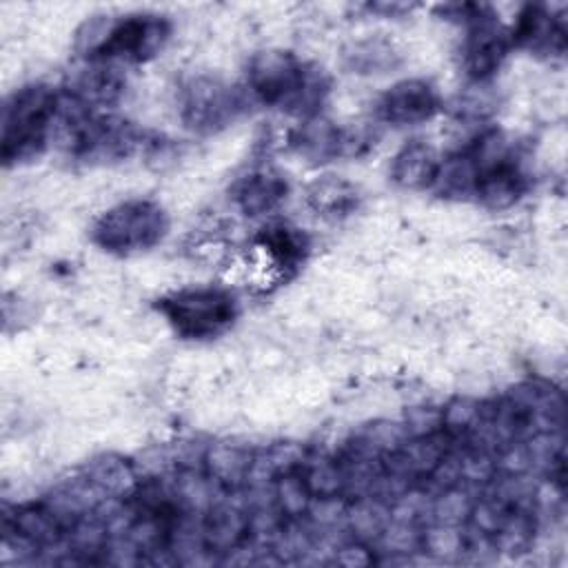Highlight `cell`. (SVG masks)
Returning <instances> with one entry per match:
<instances>
[{
  "mask_svg": "<svg viewBox=\"0 0 568 568\" xmlns=\"http://www.w3.org/2000/svg\"><path fill=\"white\" fill-rule=\"evenodd\" d=\"M246 84L255 100L300 120L320 115L331 91L326 71L286 49H264L248 62Z\"/></svg>",
  "mask_w": 568,
  "mask_h": 568,
  "instance_id": "6da1fadb",
  "label": "cell"
},
{
  "mask_svg": "<svg viewBox=\"0 0 568 568\" xmlns=\"http://www.w3.org/2000/svg\"><path fill=\"white\" fill-rule=\"evenodd\" d=\"M171 36V22L160 13H126L120 18H91L82 24L75 47L93 62H146L155 58Z\"/></svg>",
  "mask_w": 568,
  "mask_h": 568,
  "instance_id": "7a4b0ae2",
  "label": "cell"
},
{
  "mask_svg": "<svg viewBox=\"0 0 568 568\" xmlns=\"http://www.w3.org/2000/svg\"><path fill=\"white\" fill-rule=\"evenodd\" d=\"M58 91L42 82L16 89L2 106L0 158L4 166L36 160L51 142Z\"/></svg>",
  "mask_w": 568,
  "mask_h": 568,
  "instance_id": "3957f363",
  "label": "cell"
},
{
  "mask_svg": "<svg viewBox=\"0 0 568 568\" xmlns=\"http://www.w3.org/2000/svg\"><path fill=\"white\" fill-rule=\"evenodd\" d=\"M155 308L184 339H213L237 320V300L222 286H189L158 300Z\"/></svg>",
  "mask_w": 568,
  "mask_h": 568,
  "instance_id": "277c9868",
  "label": "cell"
},
{
  "mask_svg": "<svg viewBox=\"0 0 568 568\" xmlns=\"http://www.w3.org/2000/svg\"><path fill=\"white\" fill-rule=\"evenodd\" d=\"M169 231L166 211L153 200H126L104 211L93 224V242L115 255H133L153 248Z\"/></svg>",
  "mask_w": 568,
  "mask_h": 568,
  "instance_id": "5b68a950",
  "label": "cell"
},
{
  "mask_svg": "<svg viewBox=\"0 0 568 568\" xmlns=\"http://www.w3.org/2000/svg\"><path fill=\"white\" fill-rule=\"evenodd\" d=\"M244 93L217 75L197 73L178 89V115L197 135L224 131L244 113Z\"/></svg>",
  "mask_w": 568,
  "mask_h": 568,
  "instance_id": "8992f818",
  "label": "cell"
},
{
  "mask_svg": "<svg viewBox=\"0 0 568 568\" xmlns=\"http://www.w3.org/2000/svg\"><path fill=\"white\" fill-rule=\"evenodd\" d=\"M510 47V36L499 24L495 11L466 27V38L462 44V69L466 78L473 82L490 80L501 69Z\"/></svg>",
  "mask_w": 568,
  "mask_h": 568,
  "instance_id": "52a82bcc",
  "label": "cell"
},
{
  "mask_svg": "<svg viewBox=\"0 0 568 568\" xmlns=\"http://www.w3.org/2000/svg\"><path fill=\"white\" fill-rule=\"evenodd\" d=\"M439 111V95L435 87L422 78H406L386 89L377 104L375 115L390 126H415L428 122Z\"/></svg>",
  "mask_w": 568,
  "mask_h": 568,
  "instance_id": "ba28073f",
  "label": "cell"
},
{
  "mask_svg": "<svg viewBox=\"0 0 568 568\" xmlns=\"http://www.w3.org/2000/svg\"><path fill=\"white\" fill-rule=\"evenodd\" d=\"M510 44L537 58H559L566 53V22L546 4H524L508 31Z\"/></svg>",
  "mask_w": 568,
  "mask_h": 568,
  "instance_id": "9c48e42d",
  "label": "cell"
},
{
  "mask_svg": "<svg viewBox=\"0 0 568 568\" xmlns=\"http://www.w3.org/2000/svg\"><path fill=\"white\" fill-rule=\"evenodd\" d=\"M288 195V182L273 169H255L231 189L233 204L248 217L273 213Z\"/></svg>",
  "mask_w": 568,
  "mask_h": 568,
  "instance_id": "30bf717a",
  "label": "cell"
},
{
  "mask_svg": "<svg viewBox=\"0 0 568 568\" xmlns=\"http://www.w3.org/2000/svg\"><path fill=\"white\" fill-rule=\"evenodd\" d=\"M528 184L530 182L521 164L515 160V155H508L506 160L479 173L475 200L486 209L504 211L524 197V193L528 191Z\"/></svg>",
  "mask_w": 568,
  "mask_h": 568,
  "instance_id": "8fae6325",
  "label": "cell"
},
{
  "mask_svg": "<svg viewBox=\"0 0 568 568\" xmlns=\"http://www.w3.org/2000/svg\"><path fill=\"white\" fill-rule=\"evenodd\" d=\"M202 532L211 552H231L251 535V510L217 501L202 515Z\"/></svg>",
  "mask_w": 568,
  "mask_h": 568,
  "instance_id": "7c38bea8",
  "label": "cell"
},
{
  "mask_svg": "<svg viewBox=\"0 0 568 568\" xmlns=\"http://www.w3.org/2000/svg\"><path fill=\"white\" fill-rule=\"evenodd\" d=\"M126 89V80L118 64L113 62H93L84 67L71 82L69 93L75 95L89 109H106L113 106Z\"/></svg>",
  "mask_w": 568,
  "mask_h": 568,
  "instance_id": "4fadbf2b",
  "label": "cell"
},
{
  "mask_svg": "<svg viewBox=\"0 0 568 568\" xmlns=\"http://www.w3.org/2000/svg\"><path fill=\"white\" fill-rule=\"evenodd\" d=\"M291 146L304 160L315 164L344 158V126H337L322 115L304 118L291 131Z\"/></svg>",
  "mask_w": 568,
  "mask_h": 568,
  "instance_id": "5bb4252c",
  "label": "cell"
},
{
  "mask_svg": "<svg viewBox=\"0 0 568 568\" xmlns=\"http://www.w3.org/2000/svg\"><path fill=\"white\" fill-rule=\"evenodd\" d=\"M439 164L442 158L433 144L424 140H410L395 153L390 162V178L397 186L408 191L430 189Z\"/></svg>",
  "mask_w": 568,
  "mask_h": 568,
  "instance_id": "9a60e30c",
  "label": "cell"
},
{
  "mask_svg": "<svg viewBox=\"0 0 568 568\" xmlns=\"http://www.w3.org/2000/svg\"><path fill=\"white\" fill-rule=\"evenodd\" d=\"M257 248L268 257L273 268L293 271L308 255V237L291 224H268L255 237Z\"/></svg>",
  "mask_w": 568,
  "mask_h": 568,
  "instance_id": "2e32d148",
  "label": "cell"
},
{
  "mask_svg": "<svg viewBox=\"0 0 568 568\" xmlns=\"http://www.w3.org/2000/svg\"><path fill=\"white\" fill-rule=\"evenodd\" d=\"M255 455L240 444H215L204 455V475L217 488H240L248 481Z\"/></svg>",
  "mask_w": 568,
  "mask_h": 568,
  "instance_id": "e0dca14e",
  "label": "cell"
},
{
  "mask_svg": "<svg viewBox=\"0 0 568 568\" xmlns=\"http://www.w3.org/2000/svg\"><path fill=\"white\" fill-rule=\"evenodd\" d=\"M306 202L317 215L326 220H342L357 209L359 191L344 178L326 175L308 186Z\"/></svg>",
  "mask_w": 568,
  "mask_h": 568,
  "instance_id": "ac0fdd59",
  "label": "cell"
},
{
  "mask_svg": "<svg viewBox=\"0 0 568 568\" xmlns=\"http://www.w3.org/2000/svg\"><path fill=\"white\" fill-rule=\"evenodd\" d=\"M344 64L348 71L353 73H362V75H375V73H386L390 69H395L399 64L402 53L397 51V47L379 36H371V38H362L351 42L344 53Z\"/></svg>",
  "mask_w": 568,
  "mask_h": 568,
  "instance_id": "d6986e66",
  "label": "cell"
},
{
  "mask_svg": "<svg viewBox=\"0 0 568 568\" xmlns=\"http://www.w3.org/2000/svg\"><path fill=\"white\" fill-rule=\"evenodd\" d=\"M477 180H479V169L475 160L468 155V151H459L442 160L430 189L446 200H468V197H475Z\"/></svg>",
  "mask_w": 568,
  "mask_h": 568,
  "instance_id": "ffe728a7",
  "label": "cell"
},
{
  "mask_svg": "<svg viewBox=\"0 0 568 568\" xmlns=\"http://www.w3.org/2000/svg\"><path fill=\"white\" fill-rule=\"evenodd\" d=\"M344 519L357 541H377L390 521V501L377 495L355 497L344 510Z\"/></svg>",
  "mask_w": 568,
  "mask_h": 568,
  "instance_id": "44dd1931",
  "label": "cell"
},
{
  "mask_svg": "<svg viewBox=\"0 0 568 568\" xmlns=\"http://www.w3.org/2000/svg\"><path fill=\"white\" fill-rule=\"evenodd\" d=\"M84 479L104 497V499H118L124 495H131L138 486L133 468L118 459V457H102L95 459L87 473Z\"/></svg>",
  "mask_w": 568,
  "mask_h": 568,
  "instance_id": "7402d4cb",
  "label": "cell"
},
{
  "mask_svg": "<svg viewBox=\"0 0 568 568\" xmlns=\"http://www.w3.org/2000/svg\"><path fill=\"white\" fill-rule=\"evenodd\" d=\"M300 473L315 499L342 497L346 493V479H344V468L339 459L304 457Z\"/></svg>",
  "mask_w": 568,
  "mask_h": 568,
  "instance_id": "603a6c76",
  "label": "cell"
},
{
  "mask_svg": "<svg viewBox=\"0 0 568 568\" xmlns=\"http://www.w3.org/2000/svg\"><path fill=\"white\" fill-rule=\"evenodd\" d=\"M271 493H273V501L275 508L282 513V517H302L308 515V508L313 504V493L308 490L300 468L295 470H286L280 473L273 481H271Z\"/></svg>",
  "mask_w": 568,
  "mask_h": 568,
  "instance_id": "cb8c5ba5",
  "label": "cell"
},
{
  "mask_svg": "<svg viewBox=\"0 0 568 568\" xmlns=\"http://www.w3.org/2000/svg\"><path fill=\"white\" fill-rule=\"evenodd\" d=\"M475 499L470 497V493L462 486H448L442 488L439 495L430 501V517L437 524H453V526H464L470 517Z\"/></svg>",
  "mask_w": 568,
  "mask_h": 568,
  "instance_id": "d4e9b609",
  "label": "cell"
},
{
  "mask_svg": "<svg viewBox=\"0 0 568 568\" xmlns=\"http://www.w3.org/2000/svg\"><path fill=\"white\" fill-rule=\"evenodd\" d=\"M419 548L439 559H453L466 550L464 526L433 521L428 528L422 530Z\"/></svg>",
  "mask_w": 568,
  "mask_h": 568,
  "instance_id": "484cf974",
  "label": "cell"
}]
</instances>
